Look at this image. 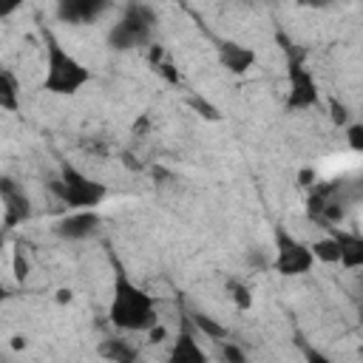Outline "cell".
I'll list each match as a JSON object with an SVG mask.
<instances>
[{
	"label": "cell",
	"instance_id": "obj_1",
	"mask_svg": "<svg viewBox=\"0 0 363 363\" xmlns=\"http://www.w3.org/2000/svg\"><path fill=\"white\" fill-rule=\"evenodd\" d=\"M108 320L113 329L130 332V335H145L159 320L153 295L145 286H139L122 267H116V275L111 284Z\"/></svg>",
	"mask_w": 363,
	"mask_h": 363
},
{
	"label": "cell",
	"instance_id": "obj_2",
	"mask_svg": "<svg viewBox=\"0 0 363 363\" xmlns=\"http://www.w3.org/2000/svg\"><path fill=\"white\" fill-rule=\"evenodd\" d=\"M94 79L91 68L71 54L51 31H43V79L40 88L51 96H77Z\"/></svg>",
	"mask_w": 363,
	"mask_h": 363
},
{
	"label": "cell",
	"instance_id": "obj_3",
	"mask_svg": "<svg viewBox=\"0 0 363 363\" xmlns=\"http://www.w3.org/2000/svg\"><path fill=\"white\" fill-rule=\"evenodd\" d=\"M54 193L68 210H96L108 199V187L99 179H94L85 170H79L77 164H71V162L60 164V176L54 182Z\"/></svg>",
	"mask_w": 363,
	"mask_h": 363
},
{
	"label": "cell",
	"instance_id": "obj_4",
	"mask_svg": "<svg viewBox=\"0 0 363 363\" xmlns=\"http://www.w3.org/2000/svg\"><path fill=\"white\" fill-rule=\"evenodd\" d=\"M312 244L295 233H289L284 224L272 230V272L281 278H303L315 269Z\"/></svg>",
	"mask_w": 363,
	"mask_h": 363
},
{
	"label": "cell",
	"instance_id": "obj_5",
	"mask_svg": "<svg viewBox=\"0 0 363 363\" xmlns=\"http://www.w3.org/2000/svg\"><path fill=\"white\" fill-rule=\"evenodd\" d=\"M156 14L147 6H130L108 31V43L116 51H133L153 43Z\"/></svg>",
	"mask_w": 363,
	"mask_h": 363
},
{
	"label": "cell",
	"instance_id": "obj_6",
	"mask_svg": "<svg viewBox=\"0 0 363 363\" xmlns=\"http://www.w3.org/2000/svg\"><path fill=\"white\" fill-rule=\"evenodd\" d=\"M320 105V88L309 65L289 60L286 65V111H309Z\"/></svg>",
	"mask_w": 363,
	"mask_h": 363
},
{
	"label": "cell",
	"instance_id": "obj_7",
	"mask_svg": "<svg viewBox=\"0 0 363 363\" xmlns=\"http://www.w3.org/2000/svg\"><path fill=\"white\" fill-rule=\"evenodd\" d=\"M99 213L96 210H68V216L54 221V235L62 241H88L99 233Z\"/></svg>",
	"mask_w": 363,
	"mask_h": 363
},
{
	"label": "cell",
	"instance_id": "obj_8",
	"mask_svg": "<svg viewBox=\"0 0 363 363\" xmlns=\"http://www.w3.org/2000/svg\"><path fill=\"white\" fill-rule=\"evenodd\" d=\"M216 57H218V65H221L227 74H233V77H244V74H250V71L255 68V62H258L255 48L247 45V43H241V40H233V37L218 40V45H216Z\"/></svg>",
	"mask_w": 363,
	"mask_h": 363
},
{
	"label": "cell",
	"instance_id": "obj_9",
	"mask_svg": "<svg viewBox=\"0 0 363 363\" xmlns=\"http://www.w3.org/2000/svg\"><path fill=\"white\" fill-rule=\"evenodd\" d=\"M0 201H3V218L0 221L6 227H17V224H23V221L31 218V201H28V196L9 176L0 179Z\"/></svg>",
	"mask_w": 363,
	"mask_h": 363
},
{
	"label": "cell",
	"instance_id": "obj_10",
	"mask_svg": "<svg viewBox=\"0 0 363 363\" xmlns=\"http://www.w3.org/2000/svg\"><path fill=\"white\" fill-rule=\"evenodd\" d=\"M111 9V0H57V20L68 26H91Z\"/></svg>",
	"mask_w": 363,
	"mask_h": 363
},
{
	"label": "cell",
	"instance_id": "obj_11",
	"mask_svg": "<svg viewBox=\"0 0 363 363\" xmlns=\"http://www.w3.org/2000/svg\"><path fill=\"white\" fill-rule=\"evenodd\" d=\"M329 233L337 238L340 247V267L346 269H360L363 267V235L357 230H340V227H329Z\"/></svg>",
	"mask_w": 363,
	"mask_h": 363
},
{
	"label": "cell",
	"instance_id": "obj_12",
	"mask_svg": "<svg viewBox=\"0 0 363 363\" xmlns=\"http://www.w3.org/2000/svg\"><path fill=\"white\" fill-rule=\"evenodd\" d=\"M167 357L173 363H207V352L199 343V335L193 329H182L173 337V346H170V354Z\"/></svg>",
	"mask_w": 363,
	"mask_h": 363
},
{
	"label": "cell",
	"instance_id": "obj_13",
	"mask_svg": "<svg viewBox=\"0 0 363 363\" xmlns=\"http://www.w3.org/2000/svg\"><path fill=\"white\" fill-rule=\"evenodd\" d=\"M23 108V85L11 68H0V111L17 113Z\"/></svg>",
	"mask_w": 363,
	"mask_h": 363
},
{
	"label": "cell",
	"instance_id": "obj_14",
	"mask_svg": "<svg viewBox=\"0 0 363 363\" xmlns=\"http://www.w3.org/2000/svg\"><path fill=\"white\" fill-rule=\"evenodd\" d=\"M147 60H150V65H153V71L156 74H162L167 82H182V77L173 71L176 65H173V60H170V54L164 51V45H159V43H150V51H147Z\"/></svg>",
	"mask_w": 363,
	"mask_h": 363
},
{
	"label": "cell",
	"instance_id": "obj_15",
	"mask_svg": "<svg viewBox=\"0 0 363 363\" xmlns=\"http://www.w3.org/2000/svg\"><path fill=\"white\" fill-rule=\"evenodd\" d=\"M309 244H312V255L318 264H337L340 261V247H337V238L332 233H326Z\"/></svg>",
	"mask_w": 363,
	"mask_h": 363
},
{
	"label": "cell",
	"instance_id": "obj_16",
	"mask_svg": "<svg viewBox=\"0 0 363 363\" xmlns=\"http://www.w3.org/2000/svg\"><path fill=\"white\" fill-rule=\"evenodd\" d=\"M190 318H193V326H196V332H199V335H204V340H213V343H218V340H224V337L230 335L224 323H218L216 318H210V315H204V312H193Z\"/></svg>",
	"mask_w": 363,
	"mask_h": 363
},
{
	"label": "cell",
	"instance_id": "obj_17",
	"mask_svg": "<svg viewBox=\"0 0 363 363\" xmlns=\"http://www.w3.org/2000/svg\"><path fill=\"white\" fill-rule=\"evenodd\" d=\"M227 295H230V301H233L241 312L252 306V286L244 284V281H238V278H233V281L227 284Z\"/></svg>",
	"mask_w": 363,
	"mask_h": 363
},
{
	"label": "cell",
	"instance_id": "obj_18",
	"mask_svg": "<svg viewBox=\"0 0 363 363\" xmlns=\"http://www.w3.org/2000/svg\"><path fill=\"white\" fill-rule=\"evenodd\" d=\"M187 105L201 116V119H207V122H221V111L207 99V96H199V94H193L190 99H187Z\"/></svg>",
	"mask_w": 363,
	"mask_h": 363
},
{
	"label": "cell",
	"instance_id": "obj_19",
	"mask_svg": "<svg viewBox=\"0 0 363 363\" xmlns=\"http://www.w3.org/2000/svg\"><path fill=\"white\" fill-rule=\"evenodd\" d=\"M99 354L102 357H113V360H133L136 357V349L125 346V340H105L99 346Z\"/></svg>",
	"mask_w": 363,
	"mask_h": 363
},
{
	"label": "cell",
	"instance_id": "obj_20",
	"mask_svg": "<svg viewBox=\"0 0 363 363\" xmlns=\"http://www.w3.org/2000/svg\"><path fill=\"white\" fill-rule=\"evenodd\" d=\"M11 269H14V278L17 281H26L31 275V261H28V252L23 244L14 247V255H11Z\"/></svg>",
	"mask_w": 363,
	"mask_h": 363
},
{
	"label": "cell",
	"instance_id": "obj_21",
	"mask_svg": "<svg viewBox=\"0 0 363 363\" xmlns=\"http://www.w3.org/2000/svg\"><path fill=\"white\" fill-rule=\"evenodd\" d=\"M329 119L337 125V128H346L354 116H352V111L343 105V102H337V99H329Z\"/></svg>",
	"mask_w": 363,
	"mask_h": 363
},
{
	"label": "cell",
	"instance_id": "obj_22",
	"mask_svg": "<svg viewBox=\"0 0 363 363\" xmlns=\"http://www.w3.org/2000/svg\"><path fill=\"white\" fill-rule=\"evenodd\" d=\"M343 130H346V142H349V147H352L354 153H360V150H363V122L352 119Z\"/></svg>",
	"mask_w": 363,
	"mask_h": 363
},
{
	"label": "cell",
	"instance_id": "obj_23",
	"mask_svg": "<svg viewBox=\"0 0 363 363\" xmlns=\"http://www.w3.org/2000/svg\"><path fill=\"white\" fill-rule=\"evenodd\" d=\"M218 346H221V357H224V360H235V363H241V360H244V352H241V349H235L227 337H224V340H218Z\"/></svg>",
	"mask_w": 363,
	"mask_h": 363
},
{
	"label": "cell",
	"instance_id": "obj_24",
	"mask_svg": "<svg viewBox=\"0 0 363 363\" xmlns=\"http://www.w3.org/2000/svg\"><path fill=\"white\" fill-rule=\"evenodd\" d=\"M23 6H26V0H0V20L14 17V14H17Z\"/></svg>",
	"mask_w": 363,
	"mask_h": 363
},
{
	"label": "cell",
	"instance_id": "obj_25",
	"mask_svg": "<svg viewBox=\"0 0 363 363\" xmlns=\"http://www.w3.org/2000/svg\"><path fill=\"white\" fill-rule=\"evenodd\" d=\"M312 182H318V173H315L312 167H301V173H298V184H301V187H309Z\"/></svg>",
	"mask_w": 363,
	"mask_h": 363
},
{
	"label": "cell",
	"instance_id": "obj_26",
	"mask_svg": "<svg viewBox=\"0 0 363 363\" xmlns=\"http://www.w3.org/2000/svg\"><path fill=\"white\" fill-rule=\"evenodd\" d=\"M71 298H74L71 289H60V292H57V301H60V303H71Z\"/></svg>",
	"mask_w": 363,
	"mask_h": 363
},
{
	"label": "cell",
	"instance_id": "obj_27",
	"mask_svg": "<svg viewBox=\"0 0 363 363\" xmlns=\"http://www.w3.org/2000/svg\"><path fill=\"white\" fill-rule=\"evenodd\" d=\"M26 343H28V340H26V337H20V335H17V337H11V346H14V349H26Z\"/></svg>",
	"mask_w": 363,
	"mask_h": 363
},
{
	"label": "cell",
	"instance_id": "obj_28",
	"mask_svg": "<svg viewBox=\"0 0 363 363\" xmlns=\"http://www.w3.org/2000/svg\"><path fill=\"white\" fill-rule=\"evenodd\" d=\"M3 247H6V224L0 221V250H3Z\"/></svg>",
	"mask_w": 363,
	"mask_h": 363
},
{
	"label": "cell",
	"instance_id": "obj_29",
	"mask_svg": "<svg viewBox=\"0 0 363 363\" xmlns=\"http://www.w3.org/2000/svg\"><path fill=\"white\" fill-rule=\"evenodd\" d=\"M6 298H9V292H6V286H3V281H0V306H3Z\"/></svg>",
	"mask_w": 363,
	"mask_h": 363
}]
</instances>
